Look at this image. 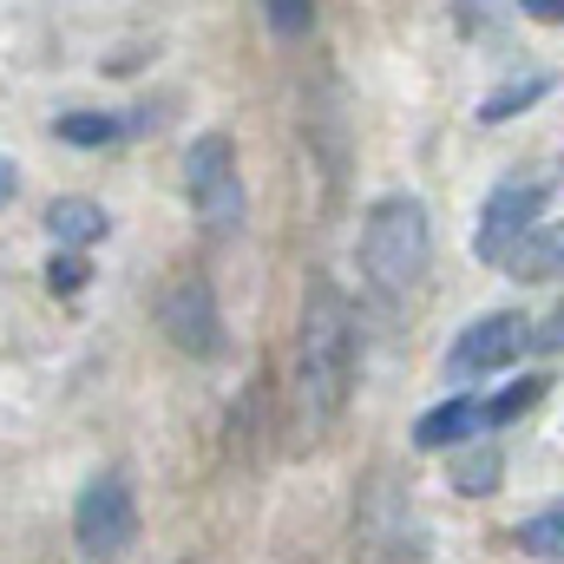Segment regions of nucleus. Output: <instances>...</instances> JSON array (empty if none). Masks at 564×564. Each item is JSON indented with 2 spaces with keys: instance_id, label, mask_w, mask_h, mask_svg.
Listing matches in <instances>:
<instances>
[{
  "instance_id": "f257e3e1",
  "label": "nucleus",
  "mask_w": 564,
  "mask_h": 564,
  "mask_svg": "<svg viewBox=\"0 0 564 564\" xmlns=\"http://www.w3.org/2000/svg\"><path fill=\"white\" fill-rule=\"evenodd\" d=\"M355 355H361V335H355L348 295L328 276H315L302 295V328H295V388H302L308 421H335L348 408Z\"/></svg>"
},
{
  "instance_id": "f03ea898",
  "label": "nucleus",
  "mask_w": 564,
  "mask_h": 564,
  "mask_svg": "<svg viewBox=\"0 0 564 564\" xmlns=\"http://www.w3.org/2000/svg\"><path fill=\"white\" fill-rule=\"evenodd\" d=\"M361 276L388 295H408L426 276V257H433V217H426L421 197L394 191V197H375L368 217H361Z\"/></svg>"
},
{
  "instance_id": "7ed1b4c3",
  "label": "nucleus",
  "mask_w": 564,
  "mask_h": 564,
  "mask_svg": "<svg viewBox=\"0 0 564 564\" xmlns=\"http://www.w3.org/2000/svg\"><path fill=\"white\" fill-rule=\"evenodd\" d=\"M184 197L191 217L210 237H230L243 224V171H237V139L230 132H204L184 151Z\"/></svg>"
},
{
  "instance_id": "20e7f679",
  "label": "nucleus",
  "mask_w": 564,
  "mask_h": 564,
  "mask_svg": "<svg viewBox=\"0 0 564 564\" xmlns=\"http://www.w3.org/2000/svg\"><path fill=\"white\" fill-rule=\"evenodd\" d=\"M73 545H79V558H126L139 545V499H132L126 473L86 479V492L73 506Z\"/></svg>"
},
{
  "instance_id": "39448f33",
  "label": "nucleus",
  "mask_w": 564,
  "mask_h": 564,
  "mask_svg": "<svg viewBox=\"0 0 564 564\" xmlns=\"http://www.w3.org/2000/svg\"><path fill=\"white\" fill-rule=\"evenodd\" d=\"M158 328L177 355L191 361H217L224 355V308H217V289L197 276H177L164 295H158Z\"/></svg>"
},
{
  "instance_id": "423d86ee",
  "label": "nucleus",
  "mask_w": 564,
  "mask_h": 564,
  "mask_svg": "<svg viewBox=\"0 0 564 564\" xmlns=\"http://www.w3.org/2000/svg\"><path fill=\"white\" fill-rule=\"evenodd\" d=\"M545 204H552V184H545V177H506V184H492V197L479 204L473 257H479V263H506L512 243L545 217Z\"/></svg>"
},
{
  "instance_id": "0eeeda50",
  "label": "nucleus",
  "mask_w": 564,
  "mask_h": 564,
  "mask_svg": "<svg viewBox=\"0 0 564 564\" xmlns=\"http://www.w3.org/2000/svg\"><path fill=\"white\" fill-rule=\"evenodd\" d=\"M525 341H532V328H525L512 308H492V315H479V322H466V328L453 335V348H446V375H453V381H479V375L506 368Z\"/></svg>"
},
{
  "instance_id": "6e6552de",
  "label": "nucleus",
  "mask_w": 564,
  "mask_h": 564,
  "mask_svg": "<svg viewBox=\"0 0 564 564\" xmlns=\"http://www.w3.org/2000/svg\"><path fill=\"white\" fill-rule=\"evenodd\" d=\"M479 426H486V408H479L473 394H453V401L426 408L421 421H414V446H421V453H446V446L479 440Z\"/></svg>"
},
{
  "instance_id": "1a4fd4ad",
  "label": "nucleus",
  "mask_w": 564,
  "mask_h": 564,
  "mask_svg": "<svg viewBox=\"0 0 564 564\" xmlns=\"http://www.w3.org/2000/svg\"><path fill=\"white\" fill-rule=\"evenodd\" d=\"M506 276L512 282H564V224H545V217H539V224L512 243Z\"/></svg>"
},
{
  "instance_id": "9d476101",
  "label": "nucleus",
  "mask_w": 564,
  "mask_h": 564,
  "mask_svg": "<svg viewBox=\"0 0 564 564\" xmlns=\"http://www.w3.org/2000/svg\"><path fill=\"white\" fill-rule=\"evenodd\" d=\"M46 230H53V243H66V250H93V243L112 230V217H106L93 197H53V204H46Z\"/></svg>"
},
{
  "instance_id": "9b49d317",
  "label": "nucleus",
  "mask_w": 564,
  "mask_h": 564,
  "mask_svg": "<svg viewBox=\"0 0 564 564\" xmlns=\"http://www.w3.org/2000/svg\"><path fill=\"white\" fill-rule=\"evenodd\" d=\"M552 86H558V73H545V66H532V73L506 79L499 93H486V99H479V126H506V119L532 112L539 99H552Z\"/></svg>"
},
{
  "instance_id": "f8f14e48",
  "label": "nucleus",
  "mask_w": 564,
  "mask_h": 564,
  "mask_svg": "<svg viewBox=\"0 0 564 564\" xmlns=\"http://www.w3.org/2000/svg\"><path fill=\"white\" fill-rule=\"evenodd\" d=\"M499 479H506V459H499V446H479V440L446 466V486H453V492H466V499L499 492Z\"/></svg>"
},
{
  "instance_id": "ddd939ff",
  "label": "nucleus",
  "mask_w": 564,
  "mask_h": 564,
  "mask_svg": "<svg viewBox=\"0 0 564 564\" xmlns=\"http://www.w3.org/2000/svg\"><path fill=\"white\" fill-rule=\"evenodd\" d=\"M53 132H59V144L106 151V144L126 139V119H112V112H59V119H53Z\"/></svg>"
},
{
  "instance_id": "4468645a",
  "label": "nucleus",
  "mask_w": 564,
  "mask_h": 564,
  "mask_svg": "<svg viewBox=\"0 0 564 564\" xmlns=\"http://www.w3.org/2000/svg\"><path fill=\"white\" fill-rule=\"evenodd\" d=\"M512 539H519L525 558H564V499L558 506H545V512H532Z\"/></svg>"
},
{
  "instance_id": "2eb2a0df",
  "label": "nucleus",
  "mask_w": 564,
  "mask_h": 564,
  "mask_svg": "<svg viewBox=\"0 0 564 564\" xmlns=\"http://www.w3.org/2000/svg\"><path fill=\"white\" fill-rule=\"evenodd\" d=\"M545 388H552L545 375H519V381H512L506 394H492V401H486V426H512V421H525V414H532V408L545 401Z\"/></svg>"
},
{
  "instance_id": "dca6fc26",
  "label": "nucleus",
  "mask_w": 564,
  "mask_h": 564,
  "mask_svg": "<svg viewBox=\"0 0 564 564\" xmlns=\"http://www.w3.org/2000/svg\"><path fill=\"white\" fill-rule=\"evenodd\" d=\"M86 282H93L86 250H66V243H59V250H53V263H46V289H53V295H79Z\"/></svg>"
},
{
  "instance_id": "f3484780",
  "label": "nucleus",
  "mask_w": 564,
  "mask_h": 564,
  "mask_svg": "<svg viewBox=\"0 0 564 564\" xmlns=\"http://www.w3.org/2000/svg\"><path fill=\"white\" fill-rule=\"evenodd\" d=\"M263 20L276 40H302L315 26V0H263Z\"/></svg>"
},
{
  "instance_id": "a211bd4d",
  "label": "nucleus",
  "mask_w": 564,
  "mask_h": 564,
  "mask_svg": "<svg viewBox=\"0 0 564 564\" xmlns=\"http://www.w3.org/2000/svg\"><path fill=\"white\" fill-rule=\"evenodd\" d=\"M532 348H539V355H564V302L539 322V328H532Z\"/></svg>"
},
{
  "instance_id": "6ab92c4d",
  "label": "nucleus",
  "mask_w": 564,
  "mask_h": 564,
  "mask_svg": "<svg viewBox=\"0 0 564 564\" xmlns=\"http://www.w3.org/2000/svg\"><path fill=\"white\" fill-rule=\"evenodd\" d=\"M532 20H552V26H564V0H519Z\"/></svg>"
}]
</instances>
